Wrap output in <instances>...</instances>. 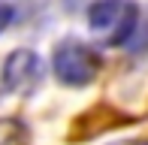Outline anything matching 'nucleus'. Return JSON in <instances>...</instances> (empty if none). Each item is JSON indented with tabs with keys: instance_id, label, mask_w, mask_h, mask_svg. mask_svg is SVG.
<instances>
[{
	"instance_id": "7ed1b4c3",
	"label": "nucleus",
	"mask_w": 148,
	"mask_h": 145,
	"mask_svg": "<svg viewBox=\"0 0 148 145\" xmlns=\"http://www.w3.org/2000/svg\"><path fill=\"white\" fill-rule=\"evenodd\" d=\"M45 67L33 49H15L3 64V88L18 97H33L42 85Z\"/></svg>"
},
{
	"instance_id": "39448f33",
	"label": "nucleus",
	"mask_w": 148,
	"mask_h": 145,
	"mask_svg": "<svg viewBox=\"0 0 148 145\" xmlns=\"http://www.w3.org/2000/svg\"><path fill=\"white\" fill-rule=\"evenodd\" d=\"M118 145H148V142H118Z\"/></svg>"
},
{
	"instance_id": "20e7f679",
	"label": "nucleus",
	"mask_w": 148,
	"mask_h": 145,
	"mask_svg": "<svg viewBox=\"0 0 148 145\" xmlns=\"http://www.w3.org/2000/svg\"><path fill=\"white\" fill-rule=\"evenodd\" d=\"M12 18H15V9H12L6 0H0V34H3V30L12 24Z\"/></svg>"
},
{
	"instance_id": "f257e3e1",
	"label": "nucleus",
	"mask_w": 148,
	"mask_h": 145,
	"mask_svg": "<svg viewBox=\"0 0 148 145\" xmlns=\"http://www.w3.org/2000/svg\"><path fill=\"white\" fill-rule=\"evenodd\" d=\"M139 6L133 0H94L88 6V27L106 45H124L139 30Z\"/></svg>"
},
{
	"instance_id": "f03ea898",
	"label": "nucleus",
	"mask_w": 148,
	"mask_h": 145,
	"mask_svg": "<svg viewBox=\"0 0 148 145\" xmlns=\"http://www.w3.org/2000/svg\"><path fill=\"white\" fill-rule=\"evenodd\" d=\"M51 70H55L58 82L70 85V88H82L97 79L100 55L82 39H64V42H58L55 55H51Z\"/></svg>"
}]
</instances>
